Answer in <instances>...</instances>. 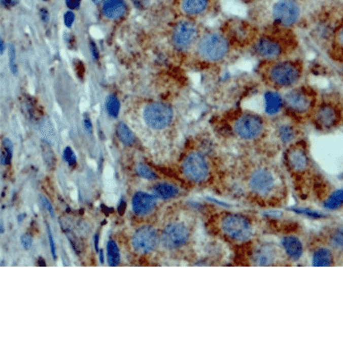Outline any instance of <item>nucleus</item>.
Returning a JSON list of instances; mask_svg holds the SVG:
<instances>
[{"label": "nucleus", "mask_w": 343, "mask_h": 343, "mask_svg": "<svg viewBox=\"0 0 343 343\" xmlns=\"http://www.w3.org/2000/svg\"><path fill=\"white\" fill-rule=\"evenodd\" d=\"M259 74L269 89L286 91L298 86L304 76V64L299 59L290 58L261 61Z\"/></svg>", "instance_id": "1"}, {"label": "nucleus", "mask_w": 343, "mask_h": 343, "mask_svg": "<svg viewBox=\"0 0 343 343\" xmlns=\"http://www.w3.org/2000/svg\"><path fill=\"white\" fill-rule=\"evenodd\" d=\"M296 45L293 36L282 35H261L256 36L250 45L252 53L261 61L286 59Z\"/></svg>", "instance_id": "2"}, {"label": "nucleus", "mask_w": 343, "mask_h": 343, "mask_svg": "<svg viewBox=\"0 0 343 343\" xmlns=\"http://www.w3.org/2000/svg\"><path fill=\"white\" fill-rule=\"evenodd\" d=\"M230 130L239 140L253 142L260 140L267 129L265 116L249 109L238 111L231 117Z\"/></svg>", "instance_id": "3"}, {"label": "nucleus", "mask_w": 343, "mask_h": 343, "mask_svg": "<svg viewBox=\"0 0 343 343\" xmlns=\"http://www.w3.org/2000/svg\"><path fill=\"white\" fill-rule=\"evenodd\" d=\"M233 43L224 31L207 32L199 38L196 51L200 59L206 62L222 63L230 54Z\"/></svg>", "instance_id": "4"}, {"label": "nucleus", "mask_w": 343, "mask_h": 343, "mask_svg": "<svg viewBox=\"0 0 343 343\" xmlns=\"http://www.w3.org/2000/svg\"><path fill=\"white\" fill-rule=\"evenodd\" d=\"M282 96L285 113L296 121L310 118L317 104L315 92L307 86H294L286 90Z\"/></svg>", "instance_id": "5"}, {"label": "nucleus", "mask_w": 343, "mask_h": 343, "mask_svg": "<svg viewBox=\"0 0 343 343\" xmlns=\"http://www.w3.org/2000/svg\"><path fill=\"white\" fill-rule=\"evenodd\" d=\"M219 226L221 233L234 242H247L254 234L253 223L242 214L226 213L223 215Z\"/></svg>", "instance_id": "6"}, {"label": "nucleus", "mask_w": 343, "mask_h": 343, "mask_svg": "<svg viewBox=\"0 0 343 343\" xmlns=\"http://www.w3.org/2000/svg\"><path fill=\"white\" fill-rule=\"evenodd\" d=\"M248 186L254 194L262 198L268 197L277 189V177L270 168L259 165L250 173Z\"/></svg>", "instance_id": "7"}, {"label": "nucleus", "mask_w": 343, "mask_h": 343, "mask_svg": "<svg viewBox=\"0 0 343 343\" xmlns=\"http://www.w3.org/2000/svg\"><path fill=\"white\" fill-rule=\"evenodd\" d=\"M182 171L186 179L195 184L206 182L211 175V167L202 154L191 152L184 158Z\"/></svg>", "instance_id": "8"}, {"label": "nucleus", "mask_w": 343, "mask_h": 343, "mask_svg": "<svg viewBox=\"0 0 343 343\" xmlns=\"http://www.w3.org/2000/svg\"><path fill=\"white\" fill-rule=\"evenodd\" d=\"M320 130H330L335 128L341 120L340 110L330 101L317 102L309 118Z\"/></svg>", "instance_id": "9"}, {"label": "nucleus", "mask_w": 343, "mask_h": 343, "mask_svg": "<svg viewBox=\"0 0 343 343\" xmlns=\"http://www.w3.org/2000/svg\"><path fill=\"white\" fill-rule=\"evenodd\" d=\"M300 6L296 0H278L273 5V19L284 29L294 26L300 19Z\"/></svg>", "instance_id": "10"}, {"label": "nucleus", "mask_w": 343, "mask_h": 343, "mask_svg": "<svg viewBox=\"0 0 343 343\" xmlns=\"http://www.w3.org/2000/svg\"><path fill=\"white\" fill-rule=\"evenodd\" d=\"M143 117L146 123L150 128L154 129H165L171 124L174 119V111L167 104L156 101L145 108Z\"/></svg>", "instance_id": "11"}, {"label": "nucleus", "mask_w": 343, "mask_h": 343, "mask_svg": "<svg viewBox=\"0 0 343 343\" xmlns=\"http://www.w3.org/2000/svg\"><path fill=\"white\" fill-rule=\"evenodd\" d=\"M198 28L189 20H182L176 24L173 31L172 43L178 51H186L198 39Z\"/></svg>", "instance_id": "12"}, {"label": "nucleus", "mask_w": 343, "mask_h": 343, "mask_svg": "<svg viewBox=\"0 0 343 343\" xmlns=\"http://www.w3.org/2000/svg\"><path fill=\"white\" fill-rule=\"evenodd\" d=\"M286 165L294 174H303L307 171L309 166V156L304 143L298 141L290 144L285 155Z\"/></svg>", "instance_id": "13"}, {"label": "nucleus", "mask_w": 343, "mask_h": 343, "mask_svg": "<svg viewBox=\"0 0 343 343\" xmlns=\"http://www.w3.org/2000/svg\"><path fill=\"white\" fill-rule=\"evenodd\" d=\"M190 232L187 226L183 223H172L163 231L161 242L166 249H178L188 242Z\"/></svg>", "instance_id": "14"}, {"label": "nucleus", "mask_w": 343, "mask_h": 343, "mask_svg": "<svg viewBox=\"0 0 343 343\" xmlns=\"http://www.w3.org/2000/svg\"><path fill=\"white\" fill-rule=\"evenodd\" d=\"M158 245V235L152 226H142L132 237V246L136 253L148 254Z\"/></svg>", "instance_id": "15"}, {"label": "nucleus", "mask_w": 343, "mask_h": 343, "mask_svg": "<svg viewBox=\"0 0 343 343\" xmlns=\"http://www.w3.org/2000/svg\"><path fill=\"white\" fill-rule=\"evenodd\" d=\"M279 251L270 243H262L256 246L252 254V261L254 265H272L277 261Z\"/></svg>", "instance_id": "16"}, {"label": "nucleus", "mask_w": 343, "mask_h": 343, "mask_svg": "<svg viewBox=\"0 0 343 343\" xmlns=\"http://www.w3.org/2000/svg\"><path fill=\"white\" fill-rule=\"evenodd\" d=\"M156 199L153 195L146 192L139 191L133 196V211L139 216H145L149 214L155 209Z\"/></svg>", "instance_id": "17"}, {"label": "nucleus", "mask_w": 343, "mask_h": 343, "mask_svg": "<svg viewBox=\"0 0 343 343\" xmlns=\"http://www.w3.org/2000/svg\"><path fill=\"white\" fill-rule=\"evenodd\" d=\"M288 116V115H287ZM294 121H296L288 116V121L279 122L276 127V135L281 143L284 145L292 144L296 136V129Z\"/></svg>", "instance_id": "18"}, {"label": "nucleus", "mask_w": 343, "mask_h": 343, "mask_svg": "<svg viewBox=\"0 0 343 343\" xmlns=\"http://www.w3.org/2000/svg\"><path fill=\"white\" fill-rule=\"evenodd\" d=\"M281 244L288 257L290 258L293 261L299 260L304 254L303 244L301 242L300 239L296 236L293 235L285 236L282 239Z\"/></svg>", "instance_id": "19"}, {"label": "nucleus", "mask_w": 343, "mask_h": 343, "mask_svg": "<svg viewBox=\"0 0 343 343\" xmlns=\"http://www.w3.org/2000/svg\"><path fill=\"white\" fill-rule=\"evenodd\" d=\"M102 15L109 19H118L127 12L124 0H106L101 9Z\"/></svg>", "instance_id": "20"}, {"label": "nucleus", "mask_w": 343, "mask_h": 343, "mask_svg": "<svg viewBox=\"0 0 343 343\" xmlns=\"http://www.w3.org/2000/svg\"><path fill=\"white\" fill-rule=\"evenodd\" d=\"M209 0H182V10L189 16H198L206 11Z\"/></svg>", "instance_id": "21"}, {"label": "nucleus", "mask_w": 343, "mask_h": 343, "mask_svg": "<svg viewBox=\"0 0 343 343\" xmlns=\"http://www.w3.org/2000/svg\"><path fill=\"white\" fill-rule=\"evenodd\" d=\"M153 192L160 199H169L178 195L179 190L175 185H172L167 183H161L154 186Z\"/></svg>", "instance_id": "22"}, {"label": "nucleus", "mask_w": 343, "mask_h": 343, "mask_svg": "<svg viewBox=\"0 0 343 343\" xmlns=\"http://www.w3.org/2000/svg\"><path fill=\"white\" fill-rule=\"evenodd\" d=\"M332 261V254L327 248H319L313 254L312 264L314 266H331Z\"/></svg>", "instance_id": "23"}, {"label": "nucleus", "mask_w": 343, "mask_h": 343, "mask_svg": "<svg viewBox=\"0 0 343 343\" xmlns=\"http://www.w3.org/2000/svg\"><path fill=\"white\" fill-rule=\"evenodd\" d=\"M117 135L119 140L125 146H132L135 143V136L129 127L123 122H120L117 126Z\"/></svg>", "instance_id": "24"}, {"label": "nucleus", "mask_w": 343, "mask_h": 343, "mask_svg": "<svg viewBox=\"0 0 343 343\" xmlns=\"http://www.w3.org/2000/svg\"><path fill=\"white\" fill-rule=\"evenodd\" d=\"M107 259L110 266H117L120 263V251L116 243L113 240H110L107 244Z\"/></svg>", "instance_id": "25"}, {"label": "nucleus", "mask_w": 343, "mask_h": 343, "mask_svg": "<svg viewBox=\"0 0 343 343\" xmlns=\"http://www.w3.org/2000/svg\"><path fill=\"white\" fill-rule=\"evenodd\" d=\"M343 204V190L332 192L327 200L324 202V207L328 210H336Z\"/></svg>", "instance_id": "26"}, {"label": "nucleus", "mask_w": 343, "mask_h": 343, "mask_svg": "<svg viewBox=\"0 0 343 343\" xmlns=\"http://www.w3.org/2000/svg\"><path fill=\"white\" fill-rule=\"evenodd\" d=\"M329 243L334 249L343 251V226L338 227L331 232Z\"/></svg>", "instance_id": "27"}, {"label": "nucleus", "mask_w": 343, "mask_h": 343, "mask_svg": "<svg viewBox=\"0 0 343 343\" xmlns=\"http://www.w3.org/2000/svg\"><path fill=\"white\" fill-rule=\"evenodd\" d=\"M121 109L120 101L115 95H109L106 99V110L110 116L117 118Z\"/></svg>", "instance_id": "28"}, {"label": "nucleus", "mask_w": 343, "mask_h": 343, "mask_svg": "<svg viewBox=\"0 0 343 343\" xmlns=\"http://www.w3.org/2000/svg\"><path fill=\"white\" fill-rule=\"evenodd\" d=\"M3 147H4L5 154L1 156V163L2 164H10L13 156V144L8 139L3 140Z\"/></svg>", "instance_id": "29"}, {"label": "nucleus", "mask_w": 343, "mask_h": 343, "mask_svg": "<svg viewBox=\"0 0 343 343\" xmlns=\"http://www.w3.org/2000/svg\"><path fill=\"white\" fill-rule=\"evenodd\" d=\"M136 172L139 176L142 178H144V179L155 180L157 178L156 173L143 164H139L136 165Z\"/></svg>", "instance_id": "30"}, {"label": "nucleus", "mask_w": 343, "mask_h": 343, "mask_svg": "<svg viewBox=\"0 0 343 343\" xmlns=\"http://www.w3.org/2000/svg\"><path fill=\"white\" fill-rule=\"evenodd\" d=\"M293 211H295L297 214L304 215L305 217L311 218V219H322L324 216L321 214L318 211H313L311 209H306V208H295Z\"/></svg>", "instance_id": "31"}, {"label": "nucleus", "mask_w": 343, "mask_h": 343, "mask_svg": "<svg viewBox=\"0 0 343 343\" xmlns=\"http://www.w3.org/2000/svg\"><path fill=\"white\" fill-rule=\"evenodd\" d=\"M63 158L65 159L70 166H75L77 164V157L72 148L67 147L63 151Z\"/></svg>", "instance_id": "32"}, {"label": "nucleus", "mask_w": 343, "mask_h": 343, "mask_svg": "<svg viewBox=\"0 0 343 343\" xmlns=\"http://www.w3.org/2000/svg\"><path fill=\"white\" fill-rule=\"evenodd\" d=\"M9 66L12 73L16 75L17 73V66L16 64V50L13 44L9 45Z\"/></svg>", "instance_id": "33"}, {"label": "nucleus", "mask_w": 343, "mask_h": 343, "mask_svg": "<svg viewBox=\"0 0 343 343\" xmlns=\"http://www.w3.org/2000/svg\"><path fill=\"white\" fill-rule=\"evenodd\" d=\"M40 200H41V203L43 204V208L48 211V213L51 215V217H54L55 212L54 209L52 207L51 203L49 201V199L44 197V196H40Z\"/></svg>", "instance_id": "34"}, {"label": "nucleus", "mask_w": 343, "mask_h": 343, "mask_svg": "<svg viewBox=\"0 0 343 343\" xmlns=\"http://www.w3.org/2000/svg\"><path fill=\"white\" fill-rule=\"evenodd\" d=\"M47 230L48 239H49V243H50V246H51V254H52L53 259L56 260V257H57V254H56V245H55L54 239H53V236H52V234H51V228H50V226H47Z\"/></svg>", "instance_id": "35"}, {"label": "nucleus", "mask_w": 343, "mask_h": 343, "mask_svg": "<svg viewBox=\"0 0 343 343\" xmlns=\"http://www.w3.org/2000/svg\"><path fill=\"white\" fill-rule=\"evenodd\" d=\"M75 22V14L72 11H67L64 15V24L66 27L71 28Z\"/></svg>", "instance_id": "36"}, {"label": "nucleus", "mask_w": 343, "mask_h": 343, "mask_svg": "<svg viewBox=\"0 0 343 343\" xmlns=\"http://www.w3.org/2000/svg\"><path fill=\"white\" fill-rule=\"evenodd\" d=\"M21 244L24 249L28 250L31 248V244H32V238L30 234H25L22 235L21 237Z\"/></svg>", "instance_id": "37"}, {"label": "nucleus", "mask_w": 343, "mask_h": 343, "mask_svg": "<svg viewBox=\"0 0 343 343\" xmlns=\"http://www.w3.org/2000/svg\"><path fill=\"white\" fill-rule=\"evenodd\" d=\"M66 4L70 9H78L81 4V0H66Z\"/></svg>", "instance_id": "38"}, {"label": "nucleus", "mask_w": 343, "mask_h": 343, "mask_svg": "<svg viewBox=\"0 0 343 343\" xmlns=\"http://www.w3.org/2000/svg\"><path fill=\"white\" fill-rule=\"evenodd\" d=\"M19 3V0H1V4L7 8H11L16 7Z\"/></svg>", "instance_id": "39"}, {"label": "nucleus", "mask_w": 343, "mask_h": 343, "mask_svg": "<svg viewBox=\"0 0 343 343\" xmlns=\"http://www.w3.org/2000/svg\"><path fill=\"white\" fill-rule=\"evenodd\" d=\"M84 128L86 129V131L91 134L93 132V125H92V122L90 121L89 117L84 118Z\"/></svg>", "instance_id": "40"}, {"label": "nucleus", "mask_w": 343, "mask_h": 343, "mask_svg": "<svg viewBox=\"0 0 343 343\" xmlns=\"http://www.w3.org/2000/svg\"><path fill=\"white\" fill-rule=\"evenodd\" d=\"M90 49H91V53H92V56L94 57V59H97L99 58V51H98L97 47L93 41L90 42Z\"/></svg>", "instance_id": "41"}, {"label": "nucleus", "mask_w": 343, "mask_h": 343, "mask_svg": "<svg viewBox=\"0 0 343 343\" xmlns=\"http://www.w3.org/2000/svg\"><path fill=\"white\" fill-rule=\"evenodd\" d=\"M336 43L340 49L343 50V28L339 31L338 36H336Z\"/></svg>", "instance_id": "42"}, {"label": "nucleus", "mask_w": 343, "mask_h": 343, "mask_svg": "<svg viewBox=\"0 0 343 343\" xmlns=\"http://www.w3.org/2000/svg\"><path fill=\"white\" fill-rule=\"evenodd\" d=\"M41 18L43 20L44 23H47L49 19H50V16H49V12L45 8H43L41 9Z\"/></svg>", "instance_id": "43"}, {"label": "nucleus", "mask_w": 343, "mask_h": 343, "mask_svg": "<svg viewBox=\"0 0 343 343\" xmlns=\"http://www.w3.org/2000/svg\"><path fill=\"white\" fill-rule=\"evenodd\" d=\"M98 244H99V236H98V234L94 235V247H95V250L96 252L99 253V247H98Z\"/></svg>", "instance_id": "44"}, {"label": "nucleus", "mask_w": 343, "mask_h": 343, "mask_svg": "<svg viewBox=\"0 0 343 343\" xmlns=\"http://www.w3.org/2000/svg\"><path fill=\"white\" fill-rule=\"evenodd\" d=\"M99 259H100V261H101V263H104L105 262V257H104V251L102 250H99Z\"/></svg>", "instance_id": "45"}, {"label": "nucleus", "mask_w": 343, "mask_h": 343, "mask_svg": "<svg viewBox=\"0 0 343 343\" xmlns=\"http://www.w3.org/2000/svg\"><path fill=\"white\" fill-rule=\"evenodd\" d=\"M92 1H93L95 5H100L101 4L102 2H105L106 0H92Z\"/></svg>", "instance_id": "46"}, {"label": "nucleus", "mask_w": 343, "mask_h": 343, "mask_svg": "<svg viewBox=\"0 0 343 343\" xmlns=\"http://www.w3.org/2000/svg\"><path fill=\"white\" fill-rule=\"evenodd\" d=\"M4 52V42L1 41V53Z\"/></svg>", "instance_id": "47"}, {"label": "nucleus", "mask_w": 343, "mask_h": 343, "mask_svg": "<svg viewBox=\"0 0 343 343\" xmlns=\"http://www.w3.org/2000/svg\"><path fill=\"white\" fill-rule=\"evenodd\" d=\"M43 1H47V0H43Z\"/></svg>", "instance_id": "48"}, {"label": "nucleus", "mask_w": 343, "mask_h": 343, "mask_svg": "<svg viewBox=\"0 0 343 343\" xmlns=\"http://www.w3.org/2000/svg\"><path fill=\"white\" fill-rule=\"evenodd\" d=\"M342 70H343V68H342Z\"/></svg>", "instance_id": "49"}]
</instances>
